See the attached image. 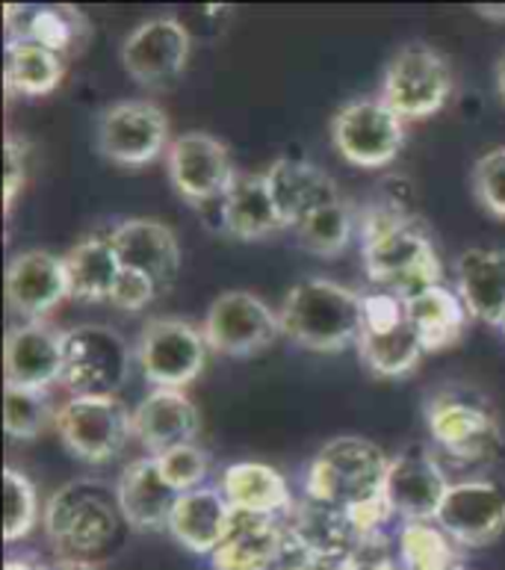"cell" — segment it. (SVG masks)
I'll return each mask as SVG.
<instances>
[{"label":"cell","instance_id":"obj_1","mask_svg":"<svg viewBox=\"0 0 505 570\" xmlns=\"http://www.w3.org/2000/svg\"><path fill=\"white\" fill-rule=\"evenodd\" d=\"M364 269L376 289L408 298L432 284H444V264L426 225L412 207L376 202L358 214Z\"/></svg>","mask_w":505,"mask_h":570},{"label":"cell","instance_id":"obj_2","mask_svg":"<svg viewBox=\"0 0 505 570\" xmlns=\"http://www.w3.org/2000/svg\"><path fill=\"white\" fill-rule=\"evenodd\" d=\"M281 332L308 352H343L358 346L364 332V293L331 278H305L284 296Z\"/></svg>","mask_w":505,"mask_h":570},{"label":"cell","instance_id":"obj_3","mask_svg":"<svg viewBox=\"0 0 505 570\" xmlns=\"http://www.w3.org/2000/svg\"><path fill=\"white\" fill-rule=\"evenodd\" d=\"M121 523L125 518L116 488L98 479H75L44 502V535L60 559H89L101 553L116 541Z\"/></svg>","mask_w":505,"mask_h":570},{"label":"cell","instance_id":"obj_4","mask_svg":"<svg viewBox=\"0 0 505 570\" xmlns=\"http://www.w3.org/2000/svg\"><path fill=\"white\" fill-rule=\"evenodd\" d=\"M390 468L387 455L378 443L340 434L319 446L305 476V497L340 505L349 514L385 500V479Z\"/></svg>","mask_w":505,"mask_h":570},{"label":"cell","instance_id":"obj_5","mask_svg":"<svg viewBox=\"0 0 505 570\" xmlns=\"http://www.w3.org/2000/svg\"><path fill=\"white\" fill-rule=\"evenodd\" d=\"M426 426L432 441L458 461L494 459L503 443L494 409L482 393L449 384L428 396Z\"/></svg>","mask_w":505,"mask_h":570},{"label":"cell","instance_id":"obj_6","mask_svg":"<svg viewBox=\"0 0 505 570\" xmlns=\"http://www.w3.org/2000/svg\"><path fill=\"white\" fill-rule=\"evenodd\" d=\"M355 350L376 379H403L417 370L426 350L408 323L405 298L387 289L364 293V332Z\"/></svg>","mask_w":505,"mask_h":570},{"label":"cell","instance_id":"obj_7","mask_svg":"<svg viewBox=\"0 0 505 570\" xmlns=\"http://www.w3.org/2000/svg\"><path fill=\"white\" fill-rule=\"evenodd\" d=\"M382 98L405 121L444 110L453 95V69L444 53L426 42H408L390 57L382 77Z\"/></svg>","mask_w":505,"mask_h":570},{"label":"cell","instance_id":"obj_8","mask_svg":"<svg viewBox=\"0 0 505 570\" xmlns=\"http://www.w3.org/2000/svg\"><path fill=\"white\" fill-rule=\"evenodd\" d=\"M405 125L382 95H364L335 112L331 142L349 166L385 169L403 151Z\"/></svg>","mask_w":505,"mask_h":570},{"label":"cell","instance_id":"obj_9","mask_svg":"<svg viewBox=\"0 0 505 570\" xmlns=\"http://www.w3.org/2000/svg\"><path fill=\"white\" fill-rule=\"evenodd\" d=\"M95 145L107 160L121 169L151 166L169 151V116L155 101H142V98L116 101L98 116Z\"/></svg>","mask_w":505,"mask_h":570},{"label":"cell","instance_id":"obj_10","mask_svg":"<svg viewBox=\"0 0 505 570\" xmlns=\"http://www.w3.org/2000/svg\"><path fill=\"white\" fill-rule=\"evenodd\" d=\"M207 355H210V346L205 341V332L178 316L151 320L139 334L137 350H133L146 382L155 387H171V391H187L205 370Z\"/></svg>","mask_w":505,"mask_h":570},{"label":"cell","instance_id":"obj_11","mask_svg":"<svg viewBox=\"0 0 505 570\" xmlns=\"http://www.w3.org/2000/svg\"><path fill=\"white\" fill-rule=\"evenodd\" d=\"M128 343L110 325H75L66 332L62 387L71 396H116L130 375Z\"/></svg>","mask_w":505,"mask_h":570},{"label":"cell","instance_id":"obj_12","mask_svg":"<svg viewBox=\"0 0 505 570\" xmlns=\"http://www.w3.org/2000/svg\"><path fill=\"white\" fill-rule=\"evenodd\" d=\"M133 411L119 396H69L57 411V434L86 464H107L133 438Z\"/></svg>","mask_w":505,"mask_h":570},{"label":"cell","instance_id":"obj_13","mask_svg":"<svg viewBox=\"0 0 505 570\" xmlns=\"http://www.w3.org/2000/svg\"><path fill=\"white\" fill-rule=\"evenodd\" d=\"M210 352L225 357H255L281 337V316L249 289H228L214 298L201 323Z\"/></svg>","mask_w":505,"mask_h":570},{"label":"cell","instance_id":"obj_14","mask_svg":"<svg viewBox=\"0 0 505 570\" xmlns=\"http://www.w3.org/2000/svg\"><path fill=\"white\" fill-rule=\"evenodd\" d=\"M166 171L175 193L196 210L222 202L231 180L237 178L228 145L205 130H187L171 139Z\"/></svg>","mask_w":505,"mask_h":570},{"label":"cell","instance_id":"obj_15","mask_svg":"<svg viewBox=\"0 0 505 570\" xmlns=\"http://www.w3.org/2000/svg\"><path fill=\"white\" fill-rule=\"evenodd\" d=\"M189 53H192L189 27L178 18L160 16L148 18L125 36L119 60L130 80L148 89H164L184 75Z\"/></svg>","mask_w":505,"mask_h":570},{"label":"cell","instance_id":"obj_16","mask_svg":"<svg viewBox=\"0 0 505 570\" xmlns=\"http://www.w3.org/2000/svg\"><path fill=\"white\" fill-rule=\"evenodd\" d=\"M435 523L458 547H488L505 532V488L494 479H458L446 491Z\"/></svg>","mask_w":505,"mask_h":570},{"label":"cell","instance_id":"obj_17","mask_svg":"<svg viewBox=\"0 0 505 570\" xmlns=\"http://www.w3.org/2000/svg\"><path fill=\"white\" fill-rule=\"evenodd\" d=\"M66 332L48 320H33L9 328L3 343V382L27 391H51L62 382Z\"/></svg>","mask_w":505,"mask_h":570},{"label":"cell","instance_id":"obj_18","mask_svg":"<svg viewBox=\"0 0 505 570\" xmlns=\"http://www.w3.org/2000/svg\"><path fill=\"white\" fill-rule=\"evenodd\" d=\"M449 485L453 482L446 476L444 464L426 446H408L390 459L385 479V500L394 511V518H403V523L435 520Z\"/></svg>","mask_w":505,"mask_h":570},{"label":"cell","instance_id":"obj_19","mask_svg":"<svg viewBox=\"0 0 505 570\" xmlns=\"http://www.w3.org/2000/svg\"><path fill=\"white\" fill-rule=\"evenodd\" d=\"M287 541L293 550L308 556L314 562H346L360 544V532L346 509L331 502L301 497L293 511L284 518Z\"/></svg>","mask_w":505,"mask_h":570},{"label":"cell","instance_id":"obj_20","mask_svg":"<svg viewBox=\"0 0 505 570\" xmlns=\"http://www.w3.org/2000/svg\"><path fill=\"white\" fill-rule=\"evenodd\" d=\"M66 298L71 296L62 257L44 248H30L9 261L7 302L18 316H24V323L48 320V314L57 311Z\"/></svg>","mask_w":505,"mask_h":570},{"label":"cell","instance_id":"obj_21","mask_svg":"<svg viewBox=\"0 0 505 570\" xmlns=\"http://www.w3.org/2000/svg\"><path fill=\"white\" fill-rule=\"evenodd\" d=\"M110 243L125 269L148 275L160 293L175 284L180 273L178 234L157 219H125L110 230Z\"/></svg>","mask_w":505,"mask_h":570},{"label":"cell","instance_id":"obj_22","mask_svg":"<svg viewBox=\"0 0 505 570\" xmlns=\"http://www.w3.org/2000/svg\"><path fill=\"white\" fill-rule=\"evenodd\" d=\"M133 438L148 450V455H164L175 446L196 443L201 432V414L196 402L189 400L187 391H171V387H151L148 396L130 414Z\"/></svg>","mask_w":505,"mask_h":570},{"label":"cell","instance_id":"obj_23","mask_svg":"<svg viewBox=\"0 0 505 570\" xmlns=\"http://www.w3.org/2000/svg\"><path fill=\"white\" fill-rule=\"evenodd\" d=\"M234 523H237V511L225 500L219 485H205L178 497L166 532L189 553L214 556L231 538Z\"/></svg>","mask_w":505,"mask_h":570},{"label":"cell","instance_id":"obj_24","mask_svg":"<svg viewBox=\"0 0 505 570\" xmlns=\"http://www.w3.org/2000/svg\"><path fill=\"white\" fill-rule=\"evenodd\" d=\"M264 178L284 228H296L317 207L340 198L337 184L328 178V171L319 169L317 163L299 160V157H278L266 166Z\"/></svg>","mask_w":505,"mask_h":570},{"label":"cell","instance_id":"obj_25","mask_svg":"<svg viewBox=\"0 0 505 570\" xmlns=\"http://www.w3.org/2000/svg\"><path fill=\"white\" fill-rule=\"evenodd\" d=\"M116 497H119L121 518L130 529L157 532L169 527V514L180 494L164 479L155 455H142L121 470Z\"/></svg>","mask_w":505,"mask_h":570},{"label":"cell","instance_id":"obj_26","mask_svg":"<svg viewBox=\"0 0 505 570\" xmlns=\"http://www.w3.org/2000/svg\"><path fill=\"white\" fill-rule=\"evenodd\" d=\"M219 491L231 502V509L246 518L284 520L296 505L287 479L264 461L228 464L219 476Z\"/></svg>","mask_w":505,"mask_h":570},{"label":"cell","instance_id":"obj_27","mask_svg":"<svg viewBox=\"0 0 505 570\" xmlns=\"http://www.w3.org/2000/svg\"><path fill=\"white\" fill-rule=\"evenodd\" d=\"M455 289L473 320L503 328L505 325V252L503 248H467L455 261Z\"/></svg>","mask_w":505,"mask_h":570},{"label":"cell","instance_id":"obj_28","mask_svg":"<svg viewBox=\"0 0 505 570\" xmlns=\"http://www.w3.org/2000/svg\"><path fill=\"white\" fill-rule=\"evenodd\" d=\"M219 228L237 239L255 243L284 228L273 193L266 187L264 171H237L231 187L219 202Z\"/></svg>","mask_w":505,"mask_h":570},{"label":"cell","instance_id":"obj_29","mask_svg":"<svg viewBox=\"0 0 505 570\" xmlns=\"http://www.w3.org/2000/svg\"><path fill=\"white\" fill-rule=\"evenodd\" d=\"M287 556L284 520L237 514L231 538L214 556V570H278Z\"/></svg>","mask_w":505,"mask_h":570},{"label":"cell","instance_id":"obj_30","mask_svg":"<svg viewBox=\"0 0 505 570\" xmlns=\"http://www.w3.org/2000/svg\"><path fill=\"white\" fill-rule=\"evenodd\" d=\"M405 314H408V323L414 325L426 352L455 346L473 320L467 305L458 296V289H449L446 284H432V287L405 298Z\"/></svg>","mask_w":505,"mask_h":570},{"label":"cell","instance_id":"obj_31","mask_svg":"<svg viewBox=\"0 0 505 570\" xmlns=\"http://www.w3.org/2000/svg\"><path fill=\"white\" fill-rule=\"evenodd\" d=\"M69 275V296L78 302H110L119 282L121 261L110 243V234L83 237L69 255H62Z\"/></svg>","mask_w":505,"mask_h":570},{"label":"cell","instance_id":"obj_32","mask_svg":"<svg viewBox=\"0 0 505 570\" xmlns=\"http://www.w3.org/2000/svg\"><path fill=\"white\" fill-rule=\"evenodd\" d=\"M66 75V62L60 53L48 51L42 45L27 42H7L3 53V80H7V92L24 95V98H44L62 83Z\"/></svg>","mask_w":505,"mask_h":570},{"label":"cell","instance_id":"obj_33","mask_svg":"<svg viewBox=\"0 0 505 570\" xmlns=\"http://www.w3.org/2000/svg\"><path fill=\"white\" fill-rule=\"evenodd\" d=\"M86 33H89V24L75 7H39L24 9L21 30L9 42L27 39V42H36L48 51L60 53V57H75Z\"/></svg>","mask_w":505,"mask_h":570},{"label":"cell","instance_id":"obj_34","mask_svg":"<svg viewBox=\"0 0 505 570\" xmlns=\"http://www.w3.org/2000/svg\"><path fill=\"white\" fill-rule=\"evenodd\" d=\"M455 547L435 520H412L396 535V562L403 570H462Z\"/></svg>","mask_w":505,"mask_h":570},{"label":"cell","instance_id":"obj_35","mask_svg":"<svg viewBox=\"0 0 505 570\" xmlns=\"http://www.w3.org/2000/svg\"><path fill=\"white\" fill-rule=\"evenodd\" d=\"M293 230L305 252L317 257H337L351 246V237H358V214H351V207L337 198L317 207Z\"/></svg>","mask_w":505,"mask_h":570},{"label":"cell","instance_id":"obj_36","mask_svg":"<svg viewBox=\"0 0 505 570\" xmlns=\"http://www.w3.org/2000/svg\"><path fill=\"white\" fill-rule=\"evenodd\" d=\"M57 411L51 391H27V387H3V429L9 438L33 441L51 426H57Z\"/></svg>","mask_w":505,"mask_h":570},{"label":"cell","instance_id":"obj_37","mask_svg":"<svg viewBox=\"0 0 505 570\" xmlns=\"http://www.w3.org/2000/svg\"><path fill=\"white\" fill-rule=\"evenodd\" d=\"M3 497H7V511H3V541L16 544L27 538L39 523V491L33 479L16 468L3 470Z\"/></svg>","mask_w":505,"mask_h":570},{"label":"cell","instance_id":"obj_38","mask_svg":"<svg viewBox=\"0 0 505 570\" xmlns=\"http://www.w3.org/2000/svg\"><path fill=\"white\" fill-rule=\"evenodd\" d=\"M155 459L164 479L178 494H189V491L205 488L207 476H210V455L198 443L175 446V450L155 455Z\"/></svg>","mask_w":505,"mask_h":570},{"label":"cell","instance_id":"obj_39","mask_svg":"<svg viewBox=\"0 0 505 570\" xmlns=\"http://www.w3.org/2000/svg\"><path fill=\"white\" fill-rule=\"evenodd\" d=\"M473 193L491 216L505 219V145L482 154L473 166Z\"/></svg>","mask_w":505,"mask_h":570},{"label":"cell","instance_id":"obj_40","mask_svg":"<svg viewBox=\"0 0 505 570\" xmlns=\"http://www.w3.org/2000/svg\"><path fill=\"white\" fill-rule=\"evenodd\" d=\"M157 296H160V289H157V284L151 282L148 275L133 273V269H125V266H121L119 282L112 287L110 302L119 307V311L137 314V311H146Z\"/></svg>","mask_w":505,"mask_h":570},{"label":"cell","instance_id":"obj_41","mask_svg":"<svg viewBox=\"0 0 505 570\" xmlns=\"http://www.w3.org/2000/svg\"><path fill=\"white\" fill-rule=\"evenodd\" d=\"M27 142L16 139L12 134L7 137V148H3V210L7 216L12 214L16 198L21 196V189L27 187V175H30V163H27Z\"/></svg>","mask_w":505,"mask_h":570},{"label":"cell","instance_id":"obj_42","mask_svg":"<svg viewBox=\"0 0 505 570\" xmlns=\"http://www.w3.org/2000/svg\"><path fill=\"white\" fill-rule=\"evenodd\" d=\"M42 570H101L89 559H57L51 564H42Z\"/></svg>","mask_w":505,"mask_h":570},{"label":"cell","instance_id":"obj_43","mask_svg":"<svg viewBox=\"0 0 505 570\" xmlns=\"http://www.w3.org/2000/svg\"><path fill=\"white\" fill-rule=\"evenodd\" d=\"M476 16L485 18V21H494V24H505V3H503V7H491V3H482V7H476Z\"/></svg>","mask_w":505,"mask_h":570},{"label":"cell","instance_id":"obj_44","mask_svg":"<svg viewBox=\"0 0 505 570\" xmlns=\"http://www.w3.org/2000/svg\"><path fill=\"white\" fill-rule=\"evenodd\" d=\"M3 570H42V564L30 559V556H9Z\"/></svg>","mask_w":505,"mask_h":570},{"label":"cell","instance_id":"obj_45","mask_svg":"<svg viewBox=\"0 0 505 570\" xmlns=\"http://www.w3.org/2000/svg\"><path fill=\"white\" fill-rule=\"evenodd\" d=\"M494 80H497V92H499V98H503V104H505V51L499 53L497 69H494Z\"/></svg>","mask_w":505,"mask_h":570},{"label":"cell","instance_id":"obj_46","mask_svg":"<svg viewBox=\"0 0 505 570\" xmlns=\"http://www.w3.org/2000/svg\"><path fill=\"white\" fill-rule=\"evenodd\" d=\"M499 332H503V334H505V325H503V328H499Z\"/></svg>","mask_w":505,"mask_h":570},{"label":"cell","instance_id":"obj_47","mask_svg":"<svg viewBox=\"0 0 505 570\" xmlns=\"http://www.w3.org/2000/svg\"><path fill=\"white\" fill-rule=\"evenodd\" d=\"M462 570H464V568H462Z\"/></svg>","mask_w":505,"mask_h":570}]
</instances>
